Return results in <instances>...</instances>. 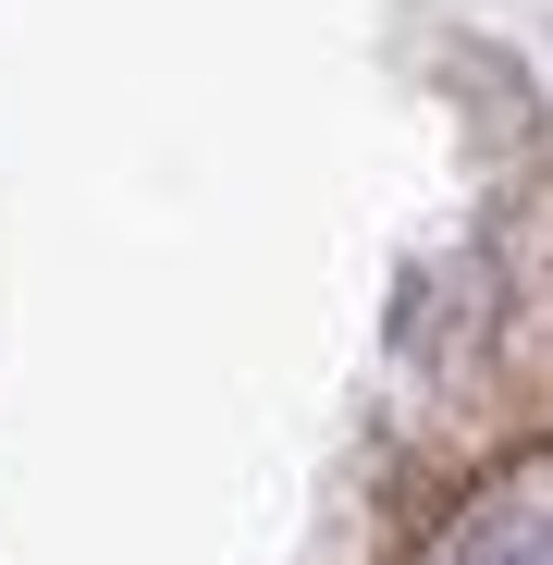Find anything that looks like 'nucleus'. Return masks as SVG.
I'll return each instance as SVG.
<instances>
[{
  "instance_id": "nucleus-1",
  "label": "nucleus",
  "mask_w": 553,
  "mask_h": 565,
  "mask_svg": "<svg viewBox=\"0 0 553 565\" xmlns=\"http://www.w3.org/2000/svg\"><path fill=\"white\" fill-rule=\"evenodd\" d=\"M455 565H553V516L541 504H492L468 541H455Z\"/></svg>"
}]
</instances>
